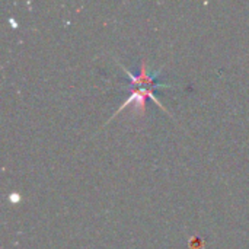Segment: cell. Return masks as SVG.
I'll return each mask as SVG.
<instances>
[{
    "label": "cell",
    "instance_id": "obj_1",
    "mask_svg": "<svg viewBox=\"0 0 249 249\" xmlns=\"http://www.w3.org/2000/svg\"><path fill=\"white\" fill-rule=\"evenodd\" d=\"M121 66V69L124 70V73L127 74V77L130 79V86H128V92H130V96L124 101V104L117 109V112L114 114V117L117 115V114H120L124 108H127V107H134L139 112H142V114H144L146 112V99L147 98H150L152 101H155L156 102V105L159 107V108H162L163 111H166L165 109V107L155 98V95H153V90H155V88H172L171 85H158L156 83V80H158V77L160 76V71H156L155 74H152V76H149L147 74V66H146V60L143 58L142 60V64H140V69H139V74H133L127 67H124L123 64H120Z\"/></svg>",
    "mask_w": 249,
    "mask_h": 249
}]
</instances>
